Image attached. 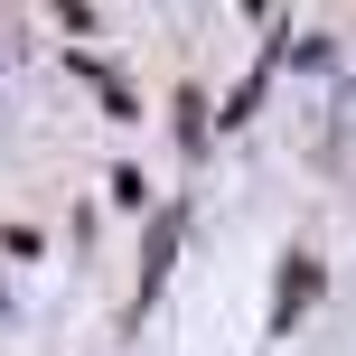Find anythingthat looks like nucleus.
I'll use <instances>...</instances> for the list:
<instances>
[{"label": "nucleus", "mask_w": 356, "mask_h": 356, "mask_svg": "<svg viewBox=\"0 0 356 356\" xmlns=\"http://www.w3.org/2000/svg\"><path fill=\"white\" fill-rule=\"evenodd\" d=\"M300 300H319V263H309V253H282V300H272V328L300 319Z\"/></svg>", "instance_id": "nucleus-1"}]
</instances>
